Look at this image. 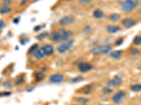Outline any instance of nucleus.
<instances>
[{"mask_svg": "<svg viewBox=\"0 0 141 105\" xmlns=\"http://www.w3.org/2000/svg\"><path fill=\"white\" fill-rule=\"evenodd\" d=\"M112 50V48L110 46L104 45V46H99L93 48L90 50V53L94 55H106L107 53L110 52Z\"/></svg>", "mask_w": 141, "mask_h": 105, "instance_id": "nucleus-1", "label": "nucleus"}, {"mask_svg": "<svg viewBox=\"0 0 141 105\" xmlns=\"http://www.w3.org/2000/svg\"><path fill=\"white\" fill-rule=\"evenodd\" d=\"M138 5V0H126L123 3L122 9L125 12H130Z\"/></svg>", "mask_w": 141, "mask_h": 105, "instance_id": "nucleus-2", "label": "nucleus"}, {"mask_svg": "<svg viewBox=\"0 0 141 105\" xmlns=\"http://www.w3.org/2000/svg\"><path fill=\"white\" fill-rule=\"evenodd\" d=\"M74 40L73 39H67L64 41V43L59 45L57 46V51L60 53H64L71 47L72 45L73 44Z\"/></svg>", "mask_w": 141, "mask_h": 105, "instance_id": "nucleus-3", "label": "nucleus"}, {"mask_svg": "<svg viewBox=\"0 0 141 105\" xmlns=\"http://www.w3.org/2000/svg\"><path fill=\"white\" fill-rule=\"evenodd\" d=\"M125 92H123V91L120 90V91L117 92V93L112 97V101H113V102L115 103V104H119L120 103H121L123 100L124 97H125Z\"/></svg>", "mask_w": 141, "mask_h": 105, "instance_id": "nucleus-4", "label": "nucleus"}, {"mask_svg": "<svg viewBox=\"0 0 141 105\" xmlns=\"http://www.w3.org/2000/svg\"><path fill=\"white\" fill-rule=\"evenodd\" d=\"M75 19L74 18H73L72 16H64L63 18H61L59 21V23L62 25V26H68L71 25L72 23H73Z\"/></svg>", "mask_w": 141, "mask_h": 105, "instance_id": "nucleus-5", "label": "nucleus"}, {"mask_svg": "<svg viewBox=\"0 0 141 105\" xmlns=\"http://www.w3.org/2000/svg\"><path fill=\"white\" fill-rule=\"evenodd\" d=\"M93 65L88 62H81L80 63V65H78V69L80 72L82 73H85L88 71H90L91 69H93Z\"/></svg>", "mask_w": 141, "mask_h": 105, "instance_id": "nucleus-6", "label": "nucleus"}, {"mask_svg": "<svg viewBox=\"0 0 141 105\" xmlns=\"http://www.w3.org/2000/svg\"><path fill=\"white\" fill-rule=\"evenodd\" d=\"M136 23V20L132 18H126L122 21V25L126 28H130L134 26Z\"/></svg>", "mask_w": 141, "mask_h": 105, "instance_id": "nucleus-7", "label": "nucleus"}, {"mask_svg": "<svg viewBox=\"0 0 141 105\" xmlns=\"http://www.w3.org/2000/svg\"><path fill=\"white\" fill-rule=\"evenodd\" d=\"M49 37L52 41H54L56 42H61L64 41V39L61 37V36L59 34V33L58 32L53 31L51 32V34L49 35Z\"/></svg>", "mask_w": 141, "mask_h": 105, "instance_id": "nucleus-8", "label": "nucleus"}, {"mask_svg": "<svg viewBox=\"0 0 141 105\" xmlns=\"http://www.w3.org/2000/svg\"><path fill=\"white\" fill-rule=\"evenodd\" d=\"M64 80V76L60 74H53L50 76L49 78V81L51 83H59L63 81Z\"/></svg>", "mask_w": 141, "mask_h": 105, "instance_id": "nucleus-9", "label": "nucleus"}, {"mask_svg": "<svg viewBox=\"0 0 141 105\" xmlns=\"http://www.w3.org/2000/svg\"><path fill=\"white\" fill-rule=\"evenodd\" d=\"M58 32L59 33V34L61 35V37L64 39V40H67L69 38L72 36V32L69 30H67V29H64V28H61V29H59Z\"/></svg>", "mask_w": 141, "mask_h": 105, "instance_id": "nucleus-10", "label": "nucleus"}, {"mask_svg": "<svg viewBox=\"0 0 141 105\" xmlns=\"http://www.w3.org/2000/svg\"><path fill=\"white\" fill-rule=\"evenodd\" d=\"M121 83H122L121 79L117 77V78H114V79H112L107 82V86H108V87H116L119 86Z\"/></svg>", "mask_w": 141, "mask_h": 105, "instance_id": "nucleus-11", "label": "nucleus"}, {"mask_svg": "<svg viewBox=\"0 0 141 105\" xmlns=\"http://www.w3.org/2000/svg\"><path fill=\"white\" fill-rule=\"evenodd\" d=\"M43 50H44V52H45V55H48V56H49V55H52L54 53V48L52 47V46L50 44H47L45 45L44 47L43 48Z\"/></svg>", "mask_w": 141, "mask_h": 105, "instance_id": "nucleus-12", "label": "nucleus"}, {"mask_svg": "<svg viewBox=\"0 0 141 105\" xmlns=\"http://www.w3.org/2000/svg\"><path fill=\"white\" fill-rule=\"evenodd\" d=\"M121 30V28L117 25H109L106 27V31L111 34H115L117 33L118 32Z\"/></svg>", "mask_w": 141, "mask_h": 105, "instance_id": "nucleus-13", "label": "nucleus"}, {"mask_svg": "<svg viewBox=\"0 0 141 105\" xmlns=\"http://www.w3.org/2000/svg\"><path fill=\"white\" fill-rule=\"evenodd\" d=\"M104 13H103V11L100 9H95V10L93 11V16L97 19H100L102 18H103L104 17Z\"/></svg>", "mask_w": 141, "mask_h": 105, "instance_id": "nucleus-14", "label": "nucleus"}, {"mask_svg": "<svg viewBox=\"0 0 141 105\" xmlns=\"http://www.w3.org/2000/svg\"><path fill=\"white\" fill-rule=\"evenodd\" d=\"M45 55V52H44L43 49V48H40V49H38L37 52H35V57L37 60H41L42 58H44Z\"/></svg>", "mask_w": 141, "mask_h": 105, "instance_id": "nucleus-15", "label": "nucleus"}, {"mask_svg": "<svg viewBox=\"0 0 141 105\" xmlns=\"http://www.w3.org/2000/svg\"><path fill=\"white\" fill-rule=\"evenodd\" d=\"M110 55L114 59H119L122 55V52L121 50H115V51L111 52Z\"/></svg>", "mask_w": 141, "mask_h": 105, "instance_id": "nucleus-16", "label": "nucleus"}, {"mask_svg": "<svg viewBox=\"0 0 141 105\" xmlns=\"http://www.w3.org/2000/svg\"><path fill=\"white\" fill-rule=\"evenodd\" d=\"M130 90L133 92H140L141 91V84L136 83L133 84L130 86Z\"/></svg>", "mask_w": 141, "mask_h": 105, "instance_id": "nucleus-17", "label": "nucleus"}, {"mask_svg": "<svg viewBox=\"0 0 141 105\" xmlns=\"http://www.w3.org/2000/svg\"><path fill=\"white\" fill-rule=\"evenodd\" d=\"M37 50H38V44H34L30 48L29 50H28V54L35 55V52H37Z\"/></svg>", "mask_w": 141, "mask_h": 105, "instance_id": "nucleus-18", "label": "nucleus"}, {"mask_svg": "<svg viewBox=\"0 0 141 105\" xmlns=\"http://www.w3.org/2000/svg\"><path fill=\"white\" fill-rule=\"evenodd\" d=\"M121 18L119 14L118 13H112L111 16H109V20L112 22H116V21H118Z\"/></svg>", "mask_w": 141, "mask_h": 105, "instance_id": "nucleus-19", "label": "nucleus"}, {"mask_svg": "<svg viewBox=\"0 0 141 105\" xmlns=\"http://www.w3.org/2000/svg\"><path fill=\"white\" fill-rule=\"evenodd\" d=\"M11 11V8L9 6H4L2 8L0 9V13L1 14H6V13H10Z\"/></svg>", "mask_w": 141, "mask_h": 105, "instance_id": "nucleus-20", "label": "nucleus"}, {"mask_svg": "<svg viewBox=\"0 0 141 105\" xmlns=\"http://www.w3.org/2000/svg\"><path fill=\"white\" fill-rule=\"evenodd\" d=\"M49 36V34H48V32H43V33H41L37 37V39L38 40H43L44 39H45L46 37Z\"/></svg>", "mask_w": 141, "mask_h": 105, "instance_id": "nucleus-21", "label": "nucleus"}, {"mask_svg": "<svg viewBox=\"0 0 141 105\" xmlns=\"http://www.w3.org/2000/svg\"><path fill=\"white\" fill-rule=\"evenodd\" d=\"M133 44L136 46L141 45V37L140 36H136L133 39Z\"/></svg>", "mask_w": 141, "mask_h": 105, "instance_id": "nucleus-22", "label": "nucleus"}, {"mask_svg": "<svg viewBox=\"0 0 141 105\" xmlns=\"http://www.w3.org/2000/svg\"><path fill=\"white\" fill-rule=\"evenodd\" d=\"M43 78H44V76H43V74L42 73L37 74L36 76H35V79H36L37 81H40Z\"/></svg>", "mask_w": 141, "mask_h": 105, "instance_id": "nucleus-23", "label": "nucleus"}, {"mask_svg": "<svg viewBox=\"0 0 141 105\" xmlns=\"http://www.w3.org/2000/svg\"><path fill=\"white\" fill-rule=\"evenodd\" d=\"M82 80V77L81 76H77V77H75L73 79H71L72 83H78V82Z\"/></svg>", "mask_w": 141, "mask_h": 105, "instance_id": "nucleus-24", "label": "nucleus"}, {"mask_svg": "<svg viewBox=\"0 0 141 105\" xmlns=\"http://www.w3.org/2000/svg\"><path fill=\"white\" fill-rule=\"evenodd\" d=\"M91 90V87L90 86H86L82 89V92H84V93H89V92H90Z\"/></svg>", "mask_w": 141, "mask_h": 105, "instance_id": "nucleus-25", "label": "nucleus"}, {"mask_svg": "<svg viewBox=\"0 0 141 105\" xmlns=\"http://www.w3.org/2000/svg\"><path fill=\"white\" fill-rule=\"evenodd\" d=\"M130 52L132 55H136L139 53V50L137 48H132L130 50Z\"/></svg>", "mask_w": 141, "mask_h": 105, "instance_id": "nucleus-26", "label": "nucleus"}, {"mask_svg": "<svg viewBox=\"0 0 141 105\" xmlns=\"http://www.w3.org/2000/svg\"><path fill=\"white\" fill-rule=\"evenodd\" d=\"M103 91L106 94H109V93H111L112 92V90L110 88V87H105L103 89Z\"/></svg>", "mask_w": 141, "mask_h": 105, "instance_id": "nucleus-27", "label": "nucleus"}, {"mask_svg": "<svg viewBox=\"0 0 141 105\" xmlns=\"http://www.w3.org/2000/svg\"><path fill=\"white\" fill-rule=\"evenodd\" d=\"M91 2H92V0H80V1H79V2H80L81 4H83V5L89 4Z\"/></svg>", "mask_w": 141, "mask_h": 105, "instance_id": "nucleus-28", "label": "nucleus"}, {"mask_svg": "<svg viewBox=\"0 0 141 105\" xmlns=\"http://www.w3.org/2000/svg\"><path fill=\"white\" fill-rule=\"evenodd\" d=\"M123 41V38H119V39L116 41V42H115V44L117 45V46H119V45H121L122 44Z\"/></svg>", "mask_w": 141, "mask_h": 105, "instance_id": "nucleus-29", "label": "nucleus"}, {"mask_svg": "<svg viewBox=\"0 0 141 105\" xmlns=\"http://www.w3.org/2000/svg\"><path fill=\"white\" fill-rule=\"evenodd\" d=\"M77 100L78 101H79L80 102H82V103H85V102H88V99H85V98H84V97H80V98H78Z\"/></svg>", "mask_w": 141, "mask_h": 105, "instance_id": "nucleus-30", "label": "nucleus"}, {"mask_svg": "<svg viewBox=\"0 0 141 105\" xmlns=\"http://www.w3.org/2000/svg\"><path fill=\"white\" fill-rule=\"evenodd\" d=\"M91 30L90 29V26H87L85 27V28H84V29H83V32L84 33H85V34H87V33H88V32H90Z\"/></svg>", "mask_w": 141, "mask_h": 105, "instance_id": "nucleus-31", "label": "nucleus"}, {"mask_svg": "<svg viewBox=\"0 0 141 105\" xmlns=\"http://www.w3.org/2000/svg\"><path fill=\"white\" fill-rule=\"evenodd\" d=\"M11 0H4V6H9V5L11 4Z\"/></svg>", "mask_w": 141, "mask_h": 105, "instance_id": "nucleus-32", "label": "nucleus"}, {"mask_svg": "<svg viewBox=\"0 0 141 105\" xmlns=\"http://www.w3.org/2000/svg\"><path fill=\"white\" fill-rule=\"evenodd\" d=\"M10 94H11V92H0V97H2V96H8V95H10Z\"/></svg>", "mask_w": 141, "mask_h": 105, "instance_id": "nucleus-33", "label": "nucleus"}, {"mask_svg": "<svg viewBox=\"0 0 141 105\" xmlns=\"http://www.w3.org/2000/svg\"><path fill=\"white\" fill-rule=\"evenodd\" d=\"M22 82H23V78H21V79L16 80V81H15V83H16V85H19V84L21 83Z\"/></svg>", "mask_w": 141, "mask_h": 105, "instance_id": "nucleus-34", "label": "nucleus"}, {"mask_svg": "<svg viewBox=\"0 0 141 105\" xmlns=\"http://www.w3.org/2000/svg\"><path fill=\"white\" fill-rule=\"evenodd\" d=\"M5 25V23L2 20H0V29L4 27Z\"/></svg>", "mask_w": 141, "mask_h": 105, "instance_id": "nucleus-35", "label": "nucleus"}, {"mask_svg": "<svg viewBox=\"0 0 141 105\" xmlns=\"http://www.w3.org/2000/svg\"><path fill=\"white\" fill-rule=\"evenodd\" d=\"M19 18H15L13 20V23H14L18 24V23H19Z\"/></svg>", "mask_w": 141, "mask_h": 105, "instance_id": "nucleus-36", "label": "nucleus"}, {"mask_svg": "<svg viewBox=\"0 0 141 105\" xmlns=\"http://www.w3.org/2000/svg\"><path fill=\"white\" fill-rule=\"evenodd\" d=\"M40 28H41V27H40V26H38V27H35V31H38V30H39V29H40Z\"/></svg>", "mask_w": 141, "mask_h": 105, "instance_id": "nucleus-37", "label": "nucleus"}, {"mask_svg": "<svg viewBox=\"0 0 141 105\" xmlns=\"http://www.w3.org/2000/svg\"><path fill=\"white\" fill-rule=\"evenodd\" d=\"M138 13H139V14H140V16H141V8H140V10H139Z\"/></svg>", "mask_w": 141, "mask_h": 105, "instance_id": "nucleus-38", "label": "nucleus"}, {"mask_svg": "<svg viewBox=\"0 0 141 105\" xmlns=\"http://www.w3.org/2000/svg\"><path fill=\"white\" fill-rule=\"evenodd\" d=\"M65 1H69V0H65Z\"/></svg>", "mask_w": 141, "mask_h": 105, "instance_id": "nucleus-39", "label": "nucleus"}, {"mask_svg": "<svg viewBox=\"0 0 141 105\" xmlns=\"http://www.w3.org/2000/svg\"><path fill=\"white\" fill-rule=\"evenodd\" d=\"M102 105H105V104H102Z\"/></svg>", "mask_w": 141, "mask_h": 105, "instance_id": "nucleus-40", "label": "nucleus"}, {"mask_svg": "<svg viewBox=\"0 0 141 105\" xmlns=\"http://www.w3.org/2000/svg\"><path fill=\"white\" fill-rule=\"evenodd\" d=\"M73 105H74V104H73Z\"/></svg>", "mask_w": 141, "mask_h": 105, "instance_id": "nucleus-41", "label": "nucleus"}]
</instances>
